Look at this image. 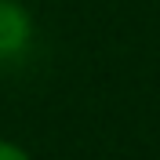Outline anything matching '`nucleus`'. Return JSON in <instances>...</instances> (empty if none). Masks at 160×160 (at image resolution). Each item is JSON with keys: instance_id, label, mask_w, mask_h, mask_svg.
Listing matches in <instances>:
<instances>
[{"instance_id": "f257e3e1", "label": "nucleus", "mask_w": 160, "mask_h": 160, "mask_svg": "<svg viewBox=\"0 0 160 160\" xmlns=\"http://www.w3.org/2000/svg\"><path fill=\"white\" fill-rule=\"evenodd\" d=\"M29 15L18 0H0V58L18 55L29 44Z\"/></svg>"}, {"instance_id": "f03ea898", "label": "nucleus", "mask_w": 160, "mask_h": 160, "mask_svg": "<svg viewBox=\"0 0 160 160\" xmlns=\"http://www.w3.org/2000/svg\"><path fill=\"white\" fill-rule=\"evenodd\" d=\"M0 160H29V157H26V149H18L15 142H4V138H0Z\"/></svg>"}]
</instances>
